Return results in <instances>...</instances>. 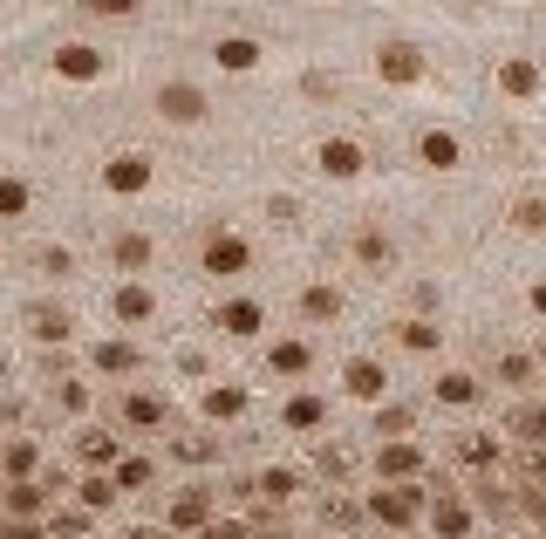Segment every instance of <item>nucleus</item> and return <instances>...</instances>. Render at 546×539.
Listing matches in <instances>:
<instances>
[{"mask_svg": "<svg viewBox=\"0 0 546 539\" xmlns=\"http://www.w3.org/2000/svg\"><path fill=\"white\" fill-rule=\"evenodd\" d=\"M376 464H383L390 478H417V471H424V451H417V444H383Z\"/></svg>", "mask_w": 546, "mask_h": 539, "instance_id": "4be33fe9", "label": "nucleus"}, {"mask_svg": "<svg viewBox=\"0 0 546 539\" xmlns=\"http://www.w3.org/2000/svg\"><path fill=\"white\" fill-rule=\"evenodd\" d=\"M499 383L526 389V383H533V355H499Z\"/></svg>", "mask_w": 546, "mask_h": 539, "instance_id": "72a5a7b5", "label": "nucleus"}, {"mask_svg": "<svg viewBox=\"0 0 546 539\" xmlns=\"http://www.w3.org/2000/svg\"><path fill=\"white\" fill-rule=\"evenodd\" d=\"M253 485H260V492H267V499H287V492H294V485H301V478H294V471H267V478H253Z\"/></svg>", "mask_w": 546, "mask_h": 539, "instance_id": "58836bf2", "label": "nucleus"}, {"mask_svg": "<svg viewBox=\"0 0 546 539\" xmlns=\"http://www.w3.org/2000/svg\"><path fill=\"white\" fill-rule=\"evenodd\" d=\"M458 458H465V464H492V458H499V444L478 437V430H465V437H458Z\"/></svg>", "mask_w": 546, "mask_h": 539, "instance_id": "f704fd0d", "label": "nucleus"}, {"mask_svg": "<svg viewBox=\"0 0 546 539\" xmlns=\"http://www.w3.org/2000/svg\"><path fill=\"white\" fill-rule=\"evenodd\" d=\"M35 464H41V451L28 444V437H14V444L0 451V478H7V485H21V478H35Z\"/></svg>", "mask_w": 546, "mask_h": 539, "instance_id": "dca6fc26", "label": "nucleus"}, {"mask_svg": "<svg viewBox=\"0 0 546 539\" xmlns=\"http://www.w3.org/2000/svg\"><path fill=\"white\" fill-rule=\"evenodd\" d=\"M212 55H219V69H253V62H260V41H246V35H226L219 48H212Z\"/></svg>", "mask_w": 546, "mask_h": 539, "instance_id": "a878e982", "label": "nucleus"}, {"mask_svg": "<svg viewBox=\"0 0 546 539\" xmlns=\"http://www.w3.org/2000/svg\"><path fill=\"white\" fill-rule=\"evenodd\" d=\"M308 362H314L308 342H273V348H267V369H273V376H301Z\"/></svg>", "mask_w": 546, "mask_h": 539, "instance_id": "412c9836", "label": "nucleus"}, {"mask_svg": "<svg viewBox=\"0 0 546 539\" xmlns=\"http://www.w3.org/2000/svg\"><path fill=\"white\" fill-rule=\"evenodd\" d=\"M437 403H451V410L478 403V376H471V369H444V376H437Z\"/></svg>", "mask_w": 546, "mask_h": 539, "instance_id": "6ab92c4d", "label": "nucleus"}, {"mask_svg": "<svg viewBox=\"0 0 546 539\" xmlns=\"http://www.w3.org/2000/svg\"><path fill=\"white\" fill-rule=\"evenodd\" d=\"M314 464H321L328 478H349V451H335V444H321V451H314Z\"/></svg>", "mask_w": 546, "mask_h": 539, "instance_id": "ea45409f", "label": "nucleus"}, {"mask_svg": "<svg viewBox=\"0 0 546 539\" xmlns=\"http://www.w3.org/2000/svg\"><path fill=\"white\" fill-rule=\"evenodd\" d=\"M205 539H246V526H239V519H212V526H205Z\"/></svg>", "mask_w": 546, "mask_h": 539, "instance_id": "49530a36", "label": "nucleus"}, {"mask_svg": "<svg viewBox=\"0 0 546 539\" xmlns=\"http://www.w3.org/2000/svg\"><path fill=\"white\" fill-rule=\"evenodd\" d=\"M301 314H308V321H335V314H342V294H335V287H301Z\"/></svg>", "mask_w": 546, "mask_h": 539, "instance_id": "cd10ccee", "label": "nucleus"}, {"mask_svg": "<svg viewBox=\"0 0 546 539\" xmlns=\"http://www.w3.org/2000/svg\"><path fill=\"white\" fill-rule=\"evenodd\" d=\"M123 424H130V430H157V424H164V396L130 389V396H123Z\"/></svg>", "mask_w": 546, "mask_h": 539, "instance_id": "4468645a", "label": "nucleus"}, {"mask_svg": "<svg viewBox=\"0 0 546 539\" xmlns=\"http://www.w3.org/2000/svg\"><path fill=\"white\" fill-rule=\"evenodd\" d=\"M151 171H157V164L144 151H123V157H110V164H103V185H110L117 198H137L144 185H151Z\"/></svg>", "mask_w": 546, "mask_h": 539, "instance_id": "f03ea898", "label": "nucleus"}, {"mask_svg": "<svg viewBox=\"0 0 546 539\" xmlns=\"http://www.w3.org/2000/svg\"><path fill=\"white\" fill-rule=\"evenodd\" d=\"M499 89L506 96H540V69L526 55H512V62H499Z\"/></svg>", "mask_w": 546, "mask_h": 539, "instance_id": "a211bd4d", "label": "nucleus"}, {"mask_svg": "<svg viewBox=\"0 0 546 539\" xmlns=\"http://www.w3.org/2000/svg\"><path fill=\"white\" fill-rule=\"evenodd\" d=\"M28 212V185L21 178H0V219H21Z\"/></svg>", "mask_w": 546, "mask_h": 539, "instance_id": "c9c22d12", "label": "nucleus"}, {"mask_svg": "<svg viewBox=\"0 0 546 539\" xmlns=\"http://www.w3.org/2000/svg\"><path fill=\"white\" fill-rule=\"evenodd\" d=\"M76 7H82V14H110V21H123L137 0H76Z\"/></svg>", "mask_w": 546, "mask_h": 539, "instance_id": "37998d69", "label": "nucleus"}, {"mask_svg": "<svg viewBox=\"0 0 546 539\" xmlns=\"http://www.w3.org/2000/svg\"><path fill=\"white\" fill-rule=\"evenodd\" d=\"M198 260H205V273H219V280H233V273H246L253 267V246H246V239H239V232H205V253H198Z\"/></svg>", "mask_w": 546, "mask_h": 539, "instance_id": "f257e3e1", "label": "nucleus"}, {"mask_svg": "<svg viewBox=\"0 0 546 539\" xmlns=\"http://www.w3.org/2000/svg\"><path fill=\"white\" fill-rule=\"evenodd\" d=\"M417 505H424L417 485H383V492L369 499V512H376L383 526H410V519H417Z\"/></svg>", "mask_w": 546, "mask_h": 539, "instance_id": "423d86ee", "label": "nucleus"}, {"mask_svg": "<svg viewBox=\"0 0 546 539\" xmlns=\"http://www.w3.org/2000/svg\"><path fill=\"white\" fill-rule=\"evenodd\" d=\"M396 342L410 348V355H430V348H437V321H403V328H396Z\"/></svg>", "mask_w": 546, "mask_h": 539, "instance_id": "7c9ffc66", "label": "nucleus"}, {"mask_svg": "<svg viewBox=\"0 0 546 539\" xmlns=\"http://www.w3.org/2000/svg\"><path fill=\"white\" fill-rule=\"evenodd\" d=\"M212 321H219L226 335H239V342H246V335H260V321H267V314H260V301H226Z\"/></svg>", "mask_w": 546, "mask_h": 539, "instance_id": "2eb2a0df", "label": "nucleus"}, {"mask_svg": "<svg viewBox=\"0 0 546 539\" xmlns=\"http://www.w3.org/2000/svg\"><path fill=\"white\" fill-rule=\"evenodd\" d=\"M62 403H69V410H89V383H76V376H62Z\"/></svg>", "mask_w": 546, "mask_h": 539, "instance_id": "a18cd8bd", "label": "nucleus"}, {"mask_svg": "<svg viewBox=\"0 0 546 539\" xmlns=\"http://www.w3.org/2000/svg\"><path fill=\"white\" fill-rule=\"evenodd\" d=\"M41 267L62 280V273H76V260H69V246H41Z\"/></svg>", "mask_w": 546, "mask_h": 539, "instance_id": "79ce46f5", "label": "nucleus"}, {"mask_svg": "<svg viewBox=\"0 0 546 539\" xmlns=\"http://www.w3.org/2000/svg\"><path fill=\"white\" fill-rule=\"evenodd\" d=\"M76 458L89 464V471H110V464H123L117 430H76Z\"/></svg>", "mask_w": 546, "mask_h": 539, "instance_id": "1a4fd4ad", "label": "nucleus"}, {"mask_svg": "<svg viewBox=\"0 0 546 539\" xmlns=\"http://www.w3.org/2000/svg\"><path fill=\"white\" fill-rule=\"evenodd\" d=\"M506 424H512V437H519V444H546V403H519Z\"/></svg>", "mask_w": 546, "mask_h": 539, "instance_id": "5701e85b", "label": "nucleus"}, {"mask_svg": "<svg viewBox=\"0 0 546 539\" xmlns=\"http://www.w3.org/2000/svg\"><path fill=\"white\" fill-rule=\"evenodd\" d=\"M48 499H55V492H48V478L0 485V512H7V519H41V512H48Z\"/></svg>", "mask_w": 546, "mask_h": 539, "instance_id": "7ed1b4c3", "label": "nucleus"}, {"mask_svg": "<svg viewBox=\"0 0 546 539\" xmlns=\"http://www.w3.org/2000/svg\"><path fill=\"white\" fill-rule=\"evenodd\" d=\"M376 76L383 82H424V48H410V41L376 48Z\"/></svg>", "mask_w": 546, "mask_h": 539, "instance_id": "20e7f679", "label": "nucleus"}, {"mask_svg": "<svg viewBox=\"0 0 546 539\" xmlns=\"http://www.w3.org/2000/svg\"><path fill=\"white\" fill-rule=\"evenodd\" d=\"M28 335L35 342H69V314L55 301H28Z\"/></svg>", "mask_w": 546, "mask_h": 539, "instance_id": "9d476101", "label": "nucleus"}, {"mask_svg": "<svg viewBox=\"0 0 546 539\" xmlns=\"http://www.w3.org/2000/svg\"><path fill=\"white\" fill-rule=\"evenodd\" d=\"M157 110H164V123H198L205 116V89L198 82H164L157 89Z\"/></svg>", "mask_w": 546, "mask_h": 539, "instance_id": "39448f33", "label": "nucleus"}, {"mask_svg": "<svg viewBox=\"0 0 546 539\" xmlns=\"http://www.w3.org/2000/svg\"><path fill=\"white\" fill-rule=\"evenodd\" d=\"M96 369H103V376H130V369H137V348L130 342H96Z\"/></svg>", "mask_w": 546, "mask_h": 539, "instance_id": "bb28decb", "label": "nucleus"}, {"mask_svg": "<svg viewBox=\"0 0 546 539\" xmlns=\"http://www.w3.org/2000/svg\"><path fill=\"white\" fill-rule=\"evenodd\" d=\"M246 410V389H233V383H219V389H205V417L219 424V417H239Z\"/></svg>", "mask_w": 546, "mask_h": 539, "instance_id": "c85d7f7f", "label": "nucleus"}, {"mask_svg": "<svg viewBox=\"0 0 546 539\" xmlns=\"http://www.w3.org/2000/svg\"><path fill=\"white\" fill-rule=\"evenodd\" d=\"M110 260H117L123 273H144L151 267V239H144V232H123L117 246H110Z\"/></svg>", "mask_w": 546, "mask_h": 539, "instance_id": "393cba45", "label": "nucleus"}, {"mask_svg": "<svg viewBox=\"0 0 546 539\" xmlns=\"http://www.w3.org/2000/svg\"><path fill=\"white\" fill-rule=\"evenodd\" d=\"M137 485H151V464H144V458H123L117 464V492H137Z\"/></svg>", "mask_w": 546, "mask_h": 539, "instance_id": "4c0bfd02", "label": "nucleus"}, {"mask_svg": "<svg viewBox=\"0 0 546 539\" xmlns=\"http://www.w3.org/2000/svg\"><path fill=\"white\" fill-rule=\"evenodd\" d=\"M512 226H519V232H540V226H546V198L526 192L519 205H512Z\"/></svg>", "mask_w": 546, "mask_h": 539, "instance_id": "2f4dec72", "label": "nucleus"}, {"mask_svg": "<svg viewBox=\"0 0 546 539\" xmlns=\"http://www.w3.org/2000/svg\"><path fill=\"white\" fill-rule=\"evenodd\" d=\"M171 451H178L185 464H205L212 458V437H192V430H185V437H171Z\"/></svg>", "mask_w": 546, "mask_h": 539, "instance_id": "e433bc0d", "label": "nucleus"}, {"mask_svg": "<svg viewBox=\"0 0 546 539\" xmlns=\"http://www.w3.org/2000/svg\"><path fill=\"white\" fill-rule=\"evenodd\" d=\"M280 424L287 430H321L328 424V403H321V396H294V403L280 410Z\"/></svg>", "mask_w": 546, "mask_h": 539, "instance_id": "aec40b11", "label": "nucleus"}, {"mask_svg": "<svg viewBox=\"0 0 546 539\" xmlns=\"http://www.w3.org/2000/svg\"><path fill=\"white\" fill-rule=\"evenodd\" d=\"M342 383H349V396H362V403H383L390 376H383V362H376V355H355L349 369H342Z\"/></svg>", "mask_w": 546, "mask_h": 539, "instance_id": "6e6552de", "label": "nucleus"}, {"mask_svg": "<svg viewBox=\"0 0 546 539\" xmlns=\"http://www.w3.org/2000/svg\"><path fill=\"white\" fill-rule=\"evenodd\" d=\"M151 308H157L151 287H123L117 294V321H151Z\"/></svg>", "mask_w": 546, "mask_h": 539, "instance_id": "c756f323", "label": "nucleus"}, {"mask_svg": "<svg viewBox=\"0 0 546 539\" xmlns=\"http://www.w3.org/2000/svg\"><path fill=\"white\" fill-rule=\"evenodd\" d=\"M430 526H437L444 539H465V526H471L465 499H451V492H437V505H430Z\"/></svg>", "mask_w": 546, "mask_h": 539, "instance_id": "f3484780", "label": "nucleus"}, {"mask_svg": "<svg viewBox=\"0 0 546 539\" xmlns=\"http://www.w3.org/2000/svg\"><path fill=\"white\" fill-rule=\"evenodd\" d=\"M55 76L96 82V76H103V48H89V41H62V48H55Z\"/></svg>", "mask_w": 546, "mask_h": 539, "instance_id": "0eeeda50", "label": "nucleus"}, {"mask_svg": "<svg viewBox=\"0 0 546 539\" xmlns=\"http://www.w3.org/2000/svg\"><path fill=\"white\" fill-rule=\"evenodd\" d=\"M110 499H117V485H110V471H89V478H82V505H89V512H103Z\"/></svg>", "mask_w": 546, "mask_h": 539, "instance_id": "473e14b6", "label": "nucleus"}, {"mask_svg": "<svg viewBox=\"0 0 546 539\" xmlns=\"http://www.w3.org/2000/svg\"><path fill=\"white\" fill-rule=\"evenodd\" d=\"M417 157H424L430 171H451V164H465V151H458V137H451V130H424V137H417Z\"/></svg>", "mask_w": 546, "mask_h": 539, "instance_id": "f8f14e48", "label": "nucleus"}, {"mask_svg": "<svg viewBox=\"0 0 546 539\" xmlns=\"http://www.w3.org/2000/svg\"><path fill=\"white\" fill-rule=\"evenodd\" d=\"M376 430H383V437H403V430H410V410H376Z\"/></svg>", "mask_w": 546, "mask_h": 539, "instance_id": "a19ab883", "label": "nucleus"}, {"mask_svg": "<svg viewBox=\"0 0 546 539\" xmlns=\"http://www.w3.org/2000/svg\"><path fill=\"white\" fill-rule=\"evenodd\" d=\"M533 308H540V314H546V280H540V287H533Z\"/></svg>", "mask_w": 546, "mask_h": 539, "instance_id": "de8ad7c7", "label": "nucleus"}, {"mask_svg": "<svg viewBox=\"0 0 546 539\" xmlns=\"http://www.w3.org/2000/svg\"><path fill=\"white\" fill-rule=\"evenodd\" d=\"M0 267H7V253H0Z\"/></svg>", "mask_w": 546, "mask_h": 539, "instance_id": "3c124183", "label": "nucleus"}, {"mask_svg": "<svg viewBox=\"0 0 546 539\" xmlns=\"http://www.w3.org/2000/svg\"><path fill=\"white\" fill-rule=\"evenodd\" d=\"M171 526H178V533H205V526H212V492H178V499H171Z\"/></svg>", "mask_w": 546, "mask_h": 539, "instance_id": "9b49d317", "label": "nucleus"}, {"mask_svg": "<svg viewBox=\"0 0 546 539\" xmlns=\"http://www.w3.org/2000/svg\"><path fill=\"white\" fill-rule=\"evenodd\" d=\"M0 485H7V478H0Z\"/></svg>", "mask_w": 546, "mask_h": 539, "instance_id": "603ef678", "label": "nucleus"}, {"mask_svg": "<svg viewBox=\"0 0 546 539\" xmlns=\"http://www.w3.org/2000/svg\"><path fill=\"white\" fill-rule=\"evenodd\" d=\"M355 260L369 273H383V267H396V246L383 239V232H355Z\"/></svg>", "mask_w": 546, "mask_h": 539, "instance_id": "b1692460", "label": "nucleus"}, {"mask_svg": "<svg viewBox=\"0 0 546 539\" xmlns=\"http://www.w3.org/2000/svg\"><path fill=\"white\" fill-rule=\"evenodd\" d=\"M0 539H48L35 519H0Z\"/></svg>", "mask_w": 546, "mask_h": 539, "instance_id": "c03bdc74", "label": "nucleus"}, {"mask_svg": "<svg viewBox=\"0 0 546 539\" xmlns=\"http://www.w3.org/2000/svg\"><path fill=\"white\" fill-rule=\"evenodd\" d=\"M123 539H157V533H144V526H137V533H123Z\"/></svg>", "mask_w": 546, "mask_h": 539, "instance_id": "09e8293b", "label": "nucleus"}, {"mask_svg": "<svg viewBox=\"0 0 546 539\" xmlns=\"http://www.w3.org/2000/svg\"><path fill=\"white\" fill-rule=\"evenodd\" d=\"M314 157H321V171H328V178H355V171H362V144H349V137H328Z\"/></svg>", "mask_w": 546, "mask_h": 539, "instance_id": "ddd939ff", "label": "nucleus"}, {"mask_svg": "<svg viewBox=\"0 0 546 539\" xmlns=\"http://www.w3.org/2000/svg\"><path fill=\"white\" fill-rule=\"evenodd\" d=\"M0 376H7V355H0Z\"/></svg>", "mask_w": 546, "mask_h": 539, "instance_id": "8fccbe9b", "label": "nucleus"}]
</instances>
